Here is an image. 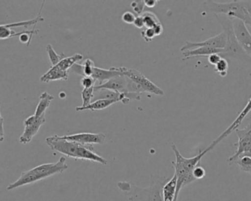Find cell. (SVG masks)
I'll list each match as a JSON object with an SVG mask.
<instances>
[{
	"instance_id": "obj_12",
	"label": "cell",
	"mask_w": 251,
	"mask_h": 201,
	"mask_svg": "<svg viewBox=\"0 0 251 201\" xmlns=\"http://www.w3.org/2000/svg\"><path fill=\"white\" fill-rule=\"evenodd\" d=\"M61 138L66 140L77 142L82 145H93V144H103L106 136L102 133H80L62 136Z\"/></svg>"
},
{
	"instance_id": "obj_38",
	"label": "cell",
	"mask_w": 251,
	"mask_h": 201,
	"mask_svg": "<svg viewBox=\"0 0 251 201\" xmlns=\"http://www.w3.org/2000/svg\"><path fill=\"white\" fill-rule=\"evenodd\" d=\"M144 2H145V6L149 8H152L156 6L158 1L157 0H144Z\"/></svg>"
},
{
	"instance_id": "obj_24",
	"label": "cell",
	"mask_w": 251,
	"mask_h": 201,
	"mask_svg": "<svg viewBox=\"0 0 251 201\" xmlns=\"http://www.w3.org/2000/svg\"><path fill=\"white\" fill-rule=\"evenodd\" d=\"M46 50L47 52H48V55H49L52 67L58 65V64L61 62V60L66 58L64 54L61 53V55H59V54L57 53L51 45H48V46H47Z\"/></svg>"
},
{
	"instance_id": "obj_6",
	"label": "cell",
	"mask_w": 251,
	"mask_h": 201,
	"mask_svg": "<svg viewBox=\"0 0 251 201\" xmlns=\"http://www.w3.org/2000/svg\"><path fill=\"white\" fill-rule=\"evenodd\" d=\"M236 133L238 136V142L234 145L237 146V150L227 159V162L229 165L234 164L239 157H251V123L245 128L236 129Z\"/></svg>"
},
{
	"instance_id": "obj_36",
	"label": "cell",
	"mask_w": 251,
	"mask_h": 201,
	"mask_svg": "<svg viewBox=\"0 0 251 201\" xmlns=\"http://www.w3.org/2000/svg\"><path fill=\"white\" fill-rule=\"evenodd\" d=\"M222 58H223L220 56V54H214V55H211L208 57V62L214 66L217 65Z\"/></svg>"
},
{
	"instance_id": "obj_14",
	"label": "cell",
	"mask_w": 251,
	"mask_h": 201,
	"mask_svg": "<svg viewBox=\"0 0 251 201\" xmlns=\"http://www.w3.org/2000/svg\"><path fill=\"white\" fill-rule=\"evenodd\" d=\"M122 75L123 74L119 71L118 67H111L109 70H104V69L95 67L93 68L92 77L95 79L96 82H98V86H100L108 80H111L113 77Z\"/></svg>"
},
{
	"instance_id": "obj_17",
	"label": "cell",
	"mask_w": 251,
	"mask_h": 201,
	"mask_svg": "<svg viewBox=\"0 0 251 201\" xmlns=\"http://www.w3.org/2000/svg\"><path fill=\"white\" fill-rule=\"evenodd\" d=\"M99 100H116L117 102H121L123 96H122V94L118 93V92H114L109 89H100L95 90L92 102Z\"/></svg>"
},
{
	"instance_id": "obj_30",
	"label": "cell",
	"mask_w": 251,
	"mask_h": 201,
	"mask_svg": "<svg viewBox=\"0 0 251 201\" xmlns=\"http://www.w3.org/2000/svg\"><path fill=\"white\" fill-rule=\"evenodd\" d=\"M130 6L133 8V11L138 14V16H141V14H143L144 8H145V5L144 1L141 0H136L133 1L130 4Z\"/></svg>"
},
{
	"instance_id": "obj_21",
	"label": "cell",
	"mask_w": 251,
	"mask_h": 201,
	"mask_svg": "<svg viewBox=\"0 0 251 201\" xmlns=\"http://www.w3.org/2000/svg\"><path fill=\"white\" fill-rule=\"evenodd\" d=\"M83 56L81 54H75L73 56L67 57L61 60V62L58 64V67L64 71L70 72V69L77 64L79 61L83 60Z\"/></svg>"
},
{
	"instance_id": "obj_33",
	"label": "cell",
	"mask_w": 251,
	"mask_h": 201,
	"mask_svg": "<svg viewBox=\"0 0 251 201\" xmlns=\"http://www.w3.org/2000/svg\"><path fill=\"white\" fill-rule=\"evenodd\" d=\"M96 80L92 77H83L80 80V84L83 86V89H89V88L95 87Z\"/></svg>"
},
{
	"instance_id": "obj_7",
	"label": "cell",
	"mask_w": 251,
	"mask_h": 201,
	"mask_svg": "<svg viewBox=\"0 0 251 201\" xmlns=\"http://www.w3.org/2000/svg\"><path fill=\"white\" fill-rule=\"evenodd\" d=\"M119 71L126 77L130 78L133 81L136 82L138 84L142 86V89L145 91V93L152 94V95L163 96L164 95V91L158 87V86L152 83L148 77H145L142 73L138 70L133 69H127L126 67H118Z\"/></svg>"
},
{
	"instance_id": "obj_22",
	"label": "cell",
	"mask_w": 251,
	"mask_h": 201,
	"mask_svg": "<svg viewBox=\"0 0 251 201\" xmlns=\"http://www.w3.org/2000/svg\"><path fill=\"white\" fill-rule=\"evenodd\" d=\"M45 1H44L43 3H42V8H41L40 11H39V14H38L37 17L36 18L33 19V20H29V21H25V22H20V23H12V24H8V25H3L5 27H8V28L12 29L13 27H24L25 28H27L28 27H30V26H36V25L39 23V22L44 21V18L41 15V13H42V8H43L44 5H45Z\"/></svg>"
},
{
	"instance_id": "obj_34",
	"label": "cell",
	"mask_w": 251,
	"mask_h": 201,
	"mask_svg": "<svg viewBox=\"0 0 251 201\" xmlns=\"http://www.w3.org/2000/svg\"><path fill=\"white\" fill-rule=\"evenodd\" d=\"M142 36L144 40L146 42H151L153 40L154 38L156 37L155 32L152 28H147L142 32Z\"/></svg>"
},
{
	"instance_id": "obj_40",
	"label": "cell",
	"mask_w": 251,
	"mask_h": 201,
	"mask_svg": "<svg viewBox=\"0 0 251 201\" xmlns=\"http://www.w3.org/2000/svg\"><path fill=\"white\" fill-rule=\"evenodd\" d=\"M4 120L1 116V142L4 140Z\"/></svg>"
},
{
	"instance_id": "obj_10",
	"label": "cell",
	"mask_w": 251,
	"mask_h": 201,
	"mask_svg": "<svg viewBox=\"0 0 251 201\" xmlns=\"http://www.w3.org/2000/svg\"><path fill=\"white\" fill-rule=\"evenodd\" d=\"M226 41L227 37L225 32L210 38L204 42H185V45L182 47L180 51L182 52L185 51L191 50L196 49L199 48H217V49H224L226 45Z\"/></svg>"
},
{
	"instance_id": "obj_23",
	"label": "cell",
	"mask_w": 251,
	"mask_h": 201,
	"mask_svg": "<svg viewBox=\"0 0 251 201\" xmlns=\"http://www.w3.org/2000/svg\"><path fill=\"white\" fill-rule=\"evenodd\" d=\"M145 22V27L147 28H153L157 25L160 24L159 20L157 16L152 12H145L142 14Z\"/></svg>"
},
{
	"instance_id": "obj_28",
	"label": "cell",
	"mask_w": 251,
	"mask_h": 201,
	"mask_svg": "<svg viewBox=\"0 0 251 201\" xmlns=\"http://www.w3.org/2000/svg\"><path fill=\"white\" fill-rule=\"evenodd\" d=\"M82 65H83V77H92L93 68L95 67V62L90 58H87Z\"/></svg>"
},
{
	"instance_id": "obj_25",
	"label": "cell",
	"mask_w": 251,
	"mask_h": 201,
	"mask_svg": "<svg viewBox=\"0 0 251 201\" xmlns=\"http://www.w3.org/2000/svg\"><path fill=\"white\" fill-rule=\"evenodd\" d=\"M234 164H237L241 170L245 173L251 174V157L241 156L235 161Z\"/></svg>"
},
{
	"instance_id": "obj_15",
	"label": "cell",
	"mask_w": 251,
	"mask_h": 201,
	"mask_svg": "<svg viewBox=\"0 0 251 201\" xmlns=\"http://www.w3.org/2000/svg\"><path fill=\"white\" fill-rule=\"evenodd\" d=\"M69 71L61 70L58 66L51 67V68L40 77L41 82L48 83L55 80H67L69 77Z\"/></svg>"
},
{
	"instance_id": "obj_20",
	"label": "cell",
	"mask_w": 251,
	"mask_h": 201,
	"mask_svg": "<svg viewBox=\"0 0 251 201\" xmlns=\"http://www.w3.org/2000/svg\"><path fill=\"white\" fill-rule=\"evenodd\" d=\"M118 102L116 100H99L95 101L92 102L90 105L88 106L83 107L79 106L76 107L75 110L77 111H101V110L105 109V108H108V107L112 105L113 104Z\"/></svg>"
},
{
	"instance_id": "obj_18",
	"label": "cell",
	"mask_w": 251,
	"mask_h": 201,
	"mask_svg": "<svg viewBox=\"0 0 251 201\" xmlns=\"http://www.w3.org/2000/svg\"><path fill=\"white\" fill-rule=\"evenodd\" d=\"M177 188V176L174 174L163 188V201H174Z\"/></svg>"
},
{
	"instance_id": "obj_5",
	"label": "cell",
	"mask_w": 251,
	"mask_h": 201,
	"mask_svg": "<svg viewBox=\"0 0 251 201\" xmlns=\"http://www.w3.org/2000/svg\"><path fill=\"white\" fill-rule=\"evenodd\" d=\"M206 11L214 14L225 15L230 18H236L245 23L251 10V1H230L220 3L214 1H205Z\"/></svg>"
},
{
	"instance_id": "obj_41",
	"label": "cell",
	"mask_w": 251,
	"mask_h": 201,
	"mask_svg": "<svg viewBox=\"0 0 251 201\" xmlns=\"http://www.w3.org/2000/svg\"><path fill=\"white\" fill-rule=\"evenodd\" d=\"M245 25H248L250 27H251V10L249 11V14H248V18L245 20Z\"/></svg>"
},
{
	"instance_id": "obj_9",
	"label": "cell",
	"mask_w": 251,
	"mask_h": 201,
	"mask_svg": "<svg viewBox=\"0 0 251 201\" xmlns=\"http://www.w3.org/2000/svg\"><path fill=\"white\" fill-rule=\"evenodd\" d=\"M233 33L239 45L247 53L251 55V34L247 28L246 25L242 20L231 18Z\"/></svg>"
},
{
	"instance_id": "obj_29",
	"label": "cell",
	"mask_w": 251,
	"mask_h": 201,
	"mask_svg": "<svg viewBox=\"0 0 251 201\" xmlns=\"http://www.w3.org/2000/svg\"><path fill=\"white\" fill-rule=\"evenodd\" d=\"M127 92H132V93H137L141 94L142 95V93H145V91L142 89V86L136 83V82L133 81V80H130V78L127 77Z\"/></svg>"
},
{
	"instance_id": "obj_27",
	"label": "cell",
	"mask_w": 251,
	"mask_h": 201,
	"mask_svg": "<svg viewBox=\"0 0 251 201\" xmlns=\"http://www.w3.org/2000/svg\"><path fill=\"white\" fill-rule=\"evenodd\" d=\"M216 73H218L221 77H226L227 75V70H228V63L226 58H222L220 62L215 66Z\"/></svg>"
},
{
	"instance_id": "obj_1",
	"label": "cell",
	"mask_w": 251,
	"mask_h": 201,
	"mask_svg": "<svg viewBox=\"0 0 251 201\" xmlns=\"http://www.w3.org/2000/svg\"><path fill=\"white\" fill-rule=\"evenodd\" d=\"M48 146L53 151L75 160H83L106 165L108 161L95 151L93 145H82L77 142L66 140L55 135L46 139Z\"/></svg>"
},
{
	"instance_id": "obj_16",
	"label": "cell",
	"mask_w": 251,
	"mask_h": 201,
	"mask_svg": "<svg viewBox=\"0 0 251 201\" xmlns=\"http://www.w3.org/2000/svg\"><path fill=\"white\" fill-rule=\"evenodd\" d=\"M223 52V49H217L212 48H199L183 52L184 58H193V57H206L214 54H220Z\"/></svg>"
},
{
	"instance_id": "obj_3",
	"label": "cell",
	"mask_w": 251,
	"mask_h": 201,
	"mask_svg": "<svg viewBox=\"0 0 251 201\" xmlns=\"http://www.w3.org/2000/svg\"><path fill=\"white\" fill-rule=\"evenodd\" d=\"M66 161L67 158L62 156L57 162L41 164L31 170L23 172L20 177L16 181L8 185L7 190L11 191L17 188L40 181L50 176L61 174L69 168Z\"/></svg>"
},
{
	"instance_id": "obj_4",
	"label": "cell",
	"mask_w": 251,
	"mask_h": 201,
	"mask_svg": "<svg viewBox=\"0 0 251 201\" xmlns=\"http://www.w3.org/2000/svg\"><path fill=\"white\" fill-rule=\"evenodd\" d=\"M214 15L221 24L227 37L226 47L223 49V52L220 54V56L223 58H235L251 65V55L247 53L245 50L239 45L233 33L231 18L220 14Z\"/></svg>"
},
{
	"instance_id": "obj_19",
	"label": "cell",
	"mask_w": 251,
	"mask_h": 201,
	"mask_svg": "<svg viewBox=\"0 0 251 201\" xmlns=\"http://www.w3.org/2000/svg\"><path fill=\"white\" fill-rule=\"evenodd\" d=\"M54 100V97L48 93V92H43L39 98V102L36 107L35 115L37 117H42L45 114L46 110L49 108L51 102Z\"/></svg>"
},
{
	"instance_id": "obj_35",
	"label": "cell",
	"mask_w": 251,
	"mask_h": 201,
	"mask_svg": "<svg viewBox=\"0 0 251 201\" xmlns=\"http://www.w3.org/2000/svg\"><path fill=\"white\" fill-rule=\"evenodd\" d=\"M136 19V15L133 14V13L130 12V11H126V12H125L124 14H123V16H122V20H123V22L129 25H133Z\"/></svg>"
},
{
	"instance_id": "obj_8",
	"label": "cell",
	"mask_w": 251,
	"mask_h": 201,
	"mask_svg": "<svg viewBox=\"0 0 251 201\" xmlns=\"http://www.w3.org/2000/svg\"><path fill=\"white\" fill-rule=\"evenodd\" d=\"M46 122L45 114L42 117H37L35 114L27 117L24 121V132L20 137V143L27 145L31 142L33 138L37 134L42 125Z\"/></svg>"
},
{
	"instance_id": "obj_2",
	"label": "cell",
	"mask_w": 251,
	"mask_h": 201,
	"mask_svg": "<svg viewBox=\"0 0 251 201\" xmlns=\"http://www.w3.org/2000/svg\"><path fill=\"white\" fill-rule=\"evenodd\" d=\"M169 180L166 176L151 175L148 187H139L129 181L118 182L117 186L126 193L129 201H163V188Z\"/></svg>"
},
{
	"instance_id": "obj_39",
	"label": "cell",
	"mask_w": 251,
	"mask_h": 201,
	"mask_svg": "<svg viewBox=\"0 0 251 201\" xmlns=\"http://www.w3.org/2000/svg\"><path fill=\"white\" fill-rule=\"evenodd\" d=\"M154 32H155V36H158L162 34L163 31H164V28H163L162 25L161 23L160 24L157 25L155 27H154L153 28Z\"/></svg>"
},
{
	"instance_id": "obj_37",
	"label": "cell",
	"mask_w": 251,
	"mask_h": 201,
	"mask_svg": "<svg viewBox=\"0 0 251 201\" xmlns=\"http://www.w3.org/2000/svg\"><path fill=\"white\" fill-rule=\"evenodd\" d=\"M133 25L137 28H142V27H145V22H144V19L142 15L136 17Z\"/></svg>"
},
{
	"instance_id": "obj_32",
	"label": "cell",
	"mask_w": 251,
	"mask_h": 201,
	"mask_svg": "<svg viewBox=\"0 0 251 201\" xmlns=\"http://www.w3.org/2000/svg\"><path fill=\"white\" fill-rule=\"evenodd\" d=\"M205 175H206V173H205V169L201 164L197 166L192 172V176L196 180L204 178L205 177Z\"/></svg>"
},
{
	"instance_id": "obj_11",
	"label": "cell",
	"mask_w": 251,
	"mask_h": 201,
	"mask_svg": "<svg viewBox=\"0 0 251 201\" xmlns=\"http://www.w3.org/2000/svg\"><path fill=\"white\" fill-rule=\"evenodd\" d=\"M251 111V98H250L248 100V102H247L246 105H245V108H243L242 111L239 113L238 117H236V120L233 122L231 125L226 129L225 131L223 132L220 136H219L215 140L213 141L212 143L208 147V151H211L221 142L222 140L225 139V138L227 137L228 135H230L232 132L236 130V129H238L239 126L242 124L243 120H245V117L248 116V114H249Z\"/></svg>"
},
{
	"instance_id": "obj_31",
	"label": "cell",
	"mask_w": 251,
	"mask_h": 201,
	"mask_svg": "<svg viewBox=\"0 0 251 201\" xmlns=\"http://www.w3.org/2000/svg\"><path fill=\"white\" fill-rule=\"evenodd\" d=\"M15 33L16 32L14 30L5 27L3 25H2L1 27H0V39H2V40L13 37Z\"/></svg>"
},
{
	"instance_id": "obj_13",
	"label": "cell",
	"mask_w": 251,
	"mask_h": 201,
	"mask_svg": "<svg viewBox=\"0 0 251 201\" xmlns=\"http://www.w3.org/2000/svg\"><path fill=\"white\" fill-rule=\"evenodd\" d=\"M127 80L126 76L119 75L113 77L111 80L104 83L103 84L100 86H95V90H98L100 89H109L118 93L123 94L127 92Z\"/></svg>"
},
{
	"instance_id": "obj_26",
	"label": "cell",
	"mask_w": 251,
	"mask_h": 201,
	"mask_svg": "<svg viewBox=\"0 0 251 201\" xmlns=\"http://www.w3.org/2000/svg\"><path fill=\"white\" fill-rule=\"evenodd\" d=\"M94 92H95V87L89 88V89H83L82 91V99H83V105L81 107L88 106L92 102L93 99Z\"/></svg>"
}]
</instances>
